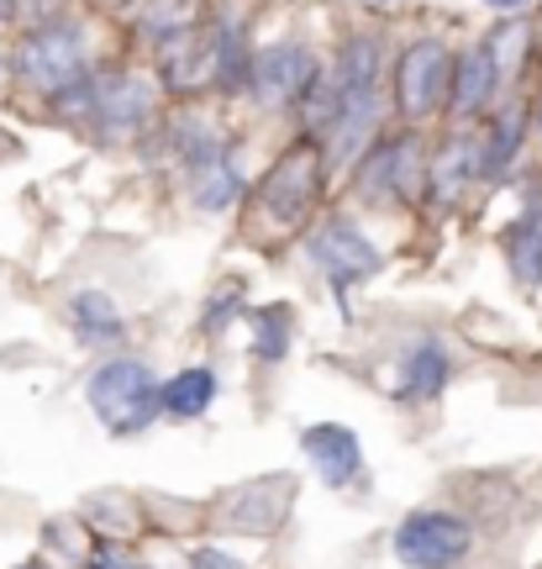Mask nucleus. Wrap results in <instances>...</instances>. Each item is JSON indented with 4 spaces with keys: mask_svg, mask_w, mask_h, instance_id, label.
I'll use <instances>...</instances> for the list:
<instances>
[{
    "mask_svg": "<svg viewBox=\"0 0 542 569\" xmlns=\"http://www.w3.org/2000/svg\"><path fill=\"white\" fill-rule=\"evenodd\" d=\"M238 196H242V174H238V163H232V153L195 174V206L201 211H227Z\"/></svg>",
    "mask_w": 542,
    "mask_h": 569,
    "instance_id": "obj_21",
    "label": "nucleus"
},
{
    "mask_svg": "<svg viewBox=\"0 0 542 569\" xmlns=\"http://www.w3.org/2000/svg\"><path fill=\"white\" fill-rule=\"evenodd\" d=\"M311 259L338 280V290H348V284H359V280H369L374 269H380V248L363 238L353 222H327V227H317V238H311Z\"/></svg>",
    "mask_w": 542,
    "mask_h": 569,
    "instance_id": "obj_8",
    "label": "nucleus"
},
{
    "mask_svg": "<svg viewBox=\"0 0 542 569\" xmlns=\"http://www.w3.org/2000/svg\"><path fill=\"white\" fill-rule=\"evenodd\" d=\"M317 196H322V153L311 142H295L259 184V201L274 222H301Z\"/></svg>",
    "mask_w": 542,
    "mask_h": 569,
    "instance_id": "obj_5",
    "label": "nucleus"
},
{
    "mask_svg": "<svg viewBox=\"0 0 542 569\" xmlns=\"http://www.w3.org/2000/svg\"><path fill=\"white\" fill-rule=\"evenodd\" d=\"M195 569H242L238 559H227V553H217V549H201L195 553Z\"/></svg>",
    "mask_w": 542,
    "mask_h": 569,
    "instance_id": "obj_25",
    "label": "nucleus"
},
{
    "mask_svg": "<svg viewBox=\"0 0 542 569\" xmlns=\"http://www.w3.org/2000/svg\"><path fill=\"white\" fill-rule=\"evenodd\" d=\"M174 148H180V159L190 174H201V169H211V163H221L232 148H227V138H221L211 122H180V132H174Z\"/></svg>",
    "mask_w": 542,
    "mask_h": 569,
    "instance_id": "obj_19",
    "label": "nucleus"
},
{
    "mask_svg": "<svg viewBox=\"0 0 542 569\" xmlns=\"http://www.w3.org/2000/svg\"><path fill=\"white\" fill-rule=\"evenodd\" d=\"M484 6H490V11H522L526 0H484Z\"/></svg>",
    "mask_w": 542,
    "mask_h": 569,
    "instance_id": "obj_26",
    "label": "nucleus"
},
{
    "mask_svg": "<svg viewBox=\"0 0 542 569\" xmlns=\"http://www.w3.org/2000/svg\"><path fill=\"white\" fill-rule=\"evenodd\" d=\"M290 353V306L274 301L259 311V332H253V359L259 365H274Z\"/></svg>",
    "mask_w": 542,
    "mask_h": 569,
    "instance_id": "obj_22",
    "label": "nucleus"
},
{
    "mask_svg": "<svg viewBox=\"0 0 542 569\" xmlns=\"http://www.w3.org/2000/svg\"><path fill=\"white\" fill-rule=\"evenodd\" d=\"M211 401H217V369L211 365H190L159 386V411L174 417V422H195Z\"/></svg>",
    "mask_w": 542,
    "mask_h": 569,
    "instance_id": "obj_12",
    "label": "nucleus"
},
{
    "mask_svg": "<svg viewBox=\"0 0 542 569\" xmlns=\"http://www.w3.org/2000/svg\"><path fill=\"white\" fill-rule=\"evenodd\" d=\"M484 53H490L495 84H501V80H516V74L526 69V53H532V27H526V21H511V27H501L495 38L484 42Z\"/></svg>",
    "mask_w": 542,
    "mask_h": 569,
    "instance_id": "obj_20",
    "label": "nucleus"
},
{
    "mask_svg": "<svg viewBox=\"0 0 542 569\" xmlns=\"http://www.w3.org/2000/svg\"><path fill=\"white\" fill-rule=\"evenodd\" d=\"M395 153H401V138H390L380 142L369 159L374 163H363V190L369 196H384V190H395Z\"/></svg>",
    "mask_w": 542,
    "mask_h": 569,
    "instance_id": "obj_23",
    "label": "nucleus"
},
{
    "mask_svg": "<svg viewBox=\"0 0 542 569\" xmlns=\"http://www.w3.org/2000/svg\"><path fill=\"white\" fill-rule=\"evenodd\" d=\"M90 411L101 417L106 432H117V438H132L142 427L159 417V380H153V369L142 365V359H106L96 375H90Z\"/></svg>",
    "mask_w": 542,
    "mask_h": 569,
    "instance_id": "obj_1",
    "label": "nucleus"
},
{
    "mask_svg": "<svg viewBox=\"0 0 542 569\" xmlns=\"http://www.w3.org/2000/svg\"><path fill=\"white\" fill-rule=\"evenodd\" d=\"M332 84H338V90H374V84H380V42L369 38V32L342 42Z\"/></svg>",
    "mask_w": 542,
    "mask_h": 569,
    "instance_id": "obj_17",
    "label": "nucleus"
},
{
    "mask_svg": "<svg viewBox=\"0 0 542 569\" xmlns=\"http://www.w3.org/2000/svg\"><path fill=\"white\" fill-rule=\"evenodd\" d=\"M474 174H480V148L469 138H448L438 148V159L426 163V196L438 206H453Z\"/></svg>",
    "mask_w": 542,
    "mask_h": 569,
    "instance_id": "obj_11",
    "label": "nucleus"
},
{
    "mask_svg": "<svg viewBox=\"0 0 542 569\" xmlns=\"http://www.w3.org/2000/svg\"><path fill=\"white\" fill-rule=\"evenodd\" d=\"M495 96V69H490V53L480 48H469L453 59V80H448V106H453V117H469V111H480L484 101Z\"/></svg>",
    "mask_w": 542,
    "mask_h": 569,
    "instance_id": "obj_14",
    "label": "nucleus"
},
{
    "mask_svg": "<svg viewBox=\"0 0 542 569\" xmlns=\"http://www.w3.org/2000/svg\"><path fill=\"white\" fill-rule=\"evenodd\" d=\"M17 74H21V84H32L42 96H59L63 84H74L84 74V32L69 27V21L38 27L32 38L21 42Z\"/></svg>",
    "mask_w": 542,
    "mask_h": 569,
    "instance_id": "obj_3",
    "label": "nucleus"
},
{
    "mask_svg": "<svg viewBox=\"0 0 542 569\" xmlns=\"http://www.w3.org/2000/svg\"><path fill=\"white\" fill-rule=\"evenodd\" d=\"M380 127V90H338V117L327 127V142H332V163H359L369 138Z\"/></svg>",
    "mask_w": 542,
    "mask_h": 569,
    "instance_id": "obj_10",
    "label": "nucleus"
},
{
    "mask_svg": "<svg viewBox=\"0 0 542 569\" xmlns=\"http://www.w3.org/2000/svg\"><path fill=\"white\" fill-rule=\"evenodd\" d=\"M301 453L311 459V469L322 475L332 490L353 486L363 469V448H359V432L342 422H317L301 432Z\"/></svg>",
    "mask_w": 542,
    "mask_h": 569,
    "instance_id": "obj_9",
    "label": "nucleus"
},
{
    "mask_svg": "<svg viewBox=\"0 0 542 569\" xmlns=\"http://www.w3.org/2000/svg\"><path fill=\"white\" fill-rule=\"evenodd\" d=\"M322 69L311 59L305 42H269L259 59L248 63V90L259 96L263 106H290L305 96V84L317 80Z\"/></svg>",
    "mask_w": 542,
    "mask_h": 569,
    "instance_id": "obj_6",
    "label": "nucleus"
},
{
    "mask_svg": "<svg viewBox=\"0 0 542 569\" xmlns=\"http://www.w3.org/2000/svg\"><path fill=\"white\" fill-rule=\"evenodd\" d=\"M453 380V359H448V348L442 343H416L405 353V380H401V396L405 401H438L442 390Z\"/></svg>",
    "mask_w": 542,
    "mask_h": 569,
    "instance_id": "obj_15",
    "label": "nucleus"
},
{
    "mask_svg": "<svg viewBox=\"0 0 542 569\" xmlns=\"http://www.w3.org/2000/svg\"><path fill=\"white\" fill-rule=\"evenodd\" d=\"M238 306H242V290H238V280H227V290H221L217 301L205 306V332H221V322H227Z\"/></svg>",
    "mask_w": 542,
    "mask_h": 569,
    "instance_id": "obj_24",
    "label": "nucleus"
},
{
    "mask_svg": "<svg viewBox=\"0 0 542 569\" xmlns=\"http://www.w3.org/2000/svg\"><path fill=\"white\" fill-rule=\"evenodd\" d=\"M522 132H526V111H522V106H505L501 117H495V132H490V142L480 148V174H484V180L505 174V163H511V153H516Z\"/></svg>",
    "mask_w": 542,
    "mask_h": 569,
    "instance_id": "obj_18",
    "label": "nucleus"
},
{
    "mask_svg": "<svg viewBox=\"0 0 542 569\" xmlns=\"http://www.w3.org/2000/svg\"><path fill=\"white\" fill-rule=\"evenodd\" d=\"M74 327H80V343L90 348L121 343V311L106 290H80L74 296Z\"/></svg>",
    "mask_w": 542,
    "mask_h": 569,
    "instance_id": "obj_16",
    "label": "nucleus"
},
{
    "mask_svg": "<svg viewBox=\"0 0 542 569\" xmlns=\"http://www.w3.org/2000/svg\"><path fill=\"white\" fill-rule=\"evenodd\" d=\"M474 549V528L453 511H411L395 528V559L405 569H453Z\"/></svg>",
    "mask_w": 542,
    "mask_h": 569,
    "instance_id": "obj_2",
    "label": "nucleus"
},
{
    "mask_svg": "<svg viewBox=\"0 0 542 569\" xmlns=\"http://www.w3.org/2000/svg\"><path fill=\"white\" fill-rule=\"evenodd\" d=\"M153 111H159V84H153V74L127 69V74H117L111 84H96V117H101L106 138H132V132H142V127L153 122Z\"/></svg>",
    "mask_w": 542,
    "mask_h": 569,
    "instance_id": "obj_7",
    "label": "nucleus"
},
{
    "mask_svg": "<svg viewBox=\"0 0 542 569\" xmlns=\"http://www.w3.org/2000/svg\"><path fill=\"white\" fill-rule=\"evenodd\" d=\"M448 80H453V48L442 38H416L401 53L395 69V106L405 122H422L448 101Z\"/></svg>",
    "mask_w": 542,
    "mask_h": 569,
    "instance_id": "obj_4",
    "label": "nucleus"
},
{
    "mask_svg": "<svg viewBox=\"0 0 542 569\" xmlns=\"http://www.w3.org/2000/svg\"><path fill=\"white\" fill-rule=\"evenodd\" d=\"M505 259H511L516 284H526V290H532V284L542 280V190H532L522 222L505 232Z\"/></svg>",
    "mask_w": 542,
    "mask_h": 569,
    "instance_id": "obj_13",
    "label": "nucleus"
}]
</instances>
